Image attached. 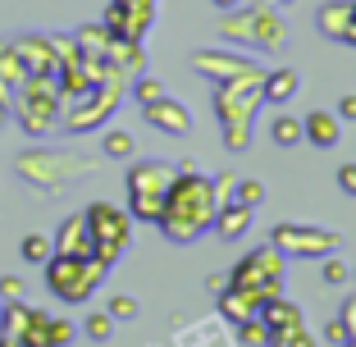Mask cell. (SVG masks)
<instances>
[{"mask_svg":"<svg viewBox=\"0 0 356 347\" xmlns=\"http://www.w3.org/2000/svg\"><path fill=\"white\" fill-rule=\"evenodd\" d=\"M215 211H220L215 179H206L197 165H178L174 183H169V192H165V206H160V215H156V229L165 233L169 242L188 247V242H197L201 233L215 224Z\"/></svg>","mask_w":356,"mask_h":347,"instance_id":"6da1fadb","label":"cell"},{"mask_svg":"<svg viewBox=\"0 0 356 347\" xmlns=\"http://www.w3.org/2000/svg\"><path fill=\"white\" fill-rule=\"evenodd\" d=\"M261 83L265 78H238V83H220V92H215V115H220V128H224V147L238 151V156L252 147L256 110L265 106Z\"/></svg>","mask_w":356,"mask_h":347,"instance_id":"7a4b0ae2","label":"cell"},{"mask_svg":"<svg viewBox=\"0 0 356 347\" xmlns=\"http://www.w3.org/2000/svg\"><path fill=\"white\" fill-rule=\"evenodd\" d=\"M220 32H224V42H233V46H261V51H283V42H288V23L274 14V0L224 14Z\"/></svg>","mask_w":356,"mask_h":347,"instance_id":"3957f363","label":"cell"},{"mask_svg":"<svg viewBox=\"0 0 356 347\" xmlns=\"http://www.w3.org/2000/svg\"><path fill=\"white\" fill-rule=\"evenodd\" d=\"M105 270H110V265L96 261V256H60V252H51V261H46V284H51V293L60 297V302L78 306L101 288Z\"/></svg>","mask_w":356,"mask_h":347,"instance_id":"277c9868","label":"cell"},{"mask_svg":"<svg viewBox=\"0 0 356 347\" xmlns=\"http://www.w3.org/2000/svg\"><path fill=\"white\" fill-rule=\"evenodd\" d=\"M283 261L288 256L274 247V242H265V247H252V252L242 256L238 265L229 270V284L233 288H247V293L261 297V306L270 302V297L283 293Z\"/></svg>","mask_w":356,"mask_h":347,"instance_id":"5b68a950","label":"cell"},{"mask_svg":"<svg viewBox=\"0 0 356 347\" xmlns=\"http://www.w3.org/2000/svg\"><path fill=\"white\" fill-rule=\"evenodd\" d=\"M174 174H178V169L165 165V160H142V165L128 169V215H133V220L156 224V215H160V206H165V192H169V183H174Z\"/></svg>","mask_w":356,"mask_h":347,"instance_id":"8992f818","label":"cell"},{"mask_svg":"<svg viewBox=\"0 0 356 347\" xmlns=\"http://www.w3.org/2000/svg\"><path fill=\"white\" fill-rule=\"evenodd\" d=\"M87 220V233H92V247H96V261L115 265L119 256L128 252V242H133V215L110 206V201H92L83 211Z\"/></svg>","mask_w":356,"mask_h":347,"instance_id":"52a82bcc","label":"cell"},{"mask_svg":"<svg viewBox=\"0 0 356 347\" xmlns=\"http://www.w3.org/2000/svg\"><path fill=\"white\" fill-rule=\"evenodd\" d=\"M270 242L283 256H297V261H325V256H334L338 247H343V233L288 220V224H274L270 229Z\"/></svg>","mask_w":356,"mask_h":347,"instance_id":"ba28073f","label":"cell"},{"mask_svg":"<svg viewBox=\"0 0 356 347\" xmlns=\"http://www.w3.org/2000/svg\"><path fill=\"white\" fill-rule=\"evenodd\" d=\"M14 96H19V124L28 128L32 137L51 133L55 119H60V101H64L60 83H55V78H28Z\"/></svg>","mask_w":356,"mask_h":347,"instance_id":"9c48e42d","label":"cell"},{"mask_svg":"<svg viewBox=\"0 0 356 347\" xmlns=\"http://www.w3.org/2000/svg\"><path fill=\"white\" fill-rule=\"evenodd\" d=\"M119 87H124V78H105V83H96L92 92H83V96H74V110H69V133H83V128H96V124H105V119L115 115V106H119Z\"/></svg>","mask_w":356,"mask_h":347,"instance_id":"30bf717a","label":"cell"},{"mask_svg":"<svg viewBox=\"0 0 356 347\" xmlns=\"http://www.w3.org/2000/svg\"><path fill=\"white\" fill-rule=\"evenodd\" d=\"M151 19H156V0H110L105 32H110V37H124V42H142Z\"/></svg>","mask_w":356,"mask_h":347,"instance_id":"8fae6325","label":"cell"},{"mask_svg":"<svg viewBox=\"0 0 356 347\" xmlns=\"http://www.w3.org/2000/svg\"><path fill=\"white\" fill-rule=\"evenodd\" d=\"M192 69L210 83H238V78H265V69L247 55H229V51H197L192 55Z\"/></svg>","mask_w":356,"mask_h":347,"instance_id":"7c38bea8","label":"cell"},{"mask_svg":"<svg viewBox=\"0 0 356 347\" xmlns=\"http://www.w3.org/2000/svg\"><path fill=\"white\" fill-rule=\"evenodd\" d=\"M142 115H147V124L151 128H160V133H169V137H188L192 133V115H188V106H178L174 96H160V101H151V106H142Z\"/></svg>","mask_w":356,"mask_h":347,"instance_id":"4fadbf2b","label":"cell"},{"mask_svg":"<svg viewBox=\"0 0 356 347\" xmlns=\"http://www.w3.org/2000/svg\"><path fill=\"white\" fill-rule=\"evenodd\" d=\"M252 220H256V206H242V201L233 197V201H224L220 211H215V224H210V229H215L220 242H238L242 233L252 229Z\"/></svg>","mask_w":356,"mask_h":347,"instance_id":"5bb4252c","label":"cell"},{"mask_svg":"<svg viewBox=\"0 0 356 347\" xmlns=\"http://www.w3.org/2000/svg\"><path fill=\"white\" fill-rule=\"evenodd\" d=\"M338 137H343V119L329 110H311L302 119V142H311V147H338Z\"/></svg>","mask_w":356,"mask_h":347,"instance_id":"9a60e30c","label":"cell"},{"mask_svg":"<svg viewBox=\"0 0 356 347\" xmlns=\"http://www.w3.org/2000/svg\"><path fill=\"white\" fill-rule=\"evenodd\" d=\"M55 252H60V256H96V247H92V233H87V220H83V215H69V220L60 224Z\"/></svg>","mask_w":356,"mask_h":347,"instance_id":"2e32d148","label":"cell"},{"mask_svg":"<svg viewBox=\"0 0 356 347\" xmlns=\"http://www.w3.org/2000/svg\"><path fill=\"white\" fill-rule=\"evenodd\" d=\"M320 32L334 37V42H347V32H352V0H325L320 14H315Z\"/></svg>","mask_w":356,"mask_h":347,"instance_id":"e0dca14e","label":"cell"},{"mask_svg":"<svg viewBox=\"0 0 356 347\" xmlns=\"http://www.w3.org/2000/svg\"><path fill=\"white\" fill-rule=\"evenodd\" d=\"M220 316L229 320V325H238V320H252V316H261V297L256 293H247V288H224L220 293Z\"/></svg>","mask_w":356,"mask_h":347,"instance_id":"ac0fdd59","label":"cell"},{"mask_svg":"<svg viewBox=\"0 0 356 347\" xmlns=\"http://www.w3.org/2000/svg\"><path fill=\"white\" fill-rule=\"evenodd\" d=\"M28 69H23V60H19V51H14V46H5V51H0V101H10L14 92H19L23 83H28Z\"/></svg>","mask_w":356,"mask_h":347,"instance_id":"d6986e66","label":"cell"},{"mask_svg":"<svg viewBox=\"0 0 356 347\" xmlns=\"http://www.w3.org/2000/svg\"><path fill=\"white\" fill-rule=\"evenodd\" d=\"M297 87H302L297 69H274V74H265L261 92H265V101H270V106H283V101H293V96H297Z\"/></svg>","mask_w":356,"mask_h":347,"instance_id":"ffe728a7","label":"cell"},{"mask_svg":"<svg viewBox=\"0 0 356 347\" xmlns=\"http://www.w3.org/2000/svg\"><path fill=\"white\" fill-rule=\"evenodd\" d=\"M238 347H265L270 343V325H265L261 316H252V320H238Z\"/></svg>","mask_w":356,"mask_h":347,"instance_id":"44dd1931","label":"cell"},{"mask_svg":"<svg viewBox=\"0 0 356 347\" xmlns=\"http://www.w3.org/2000/svg\"><path fill=\"white\" fill-rule=\"evenodd\" d=\"M270 137H274V147H297V142H302V119L279 115V119L270 124Z\"/></svg>","mask_w":356,"mask_h":347,"instance_id":"7402d4cb","label":"cell"},{"mask_svg":"<svg viewBox=\"0 0 356 347\" xmlns=\"http://www.w3.org/2000/svg\"><path fill=\"white\" fill-rule=\"evenodd\" d=\"M51 252H55V242L42 238V233H28V238H23V261L46 265V261H51Z\"/></svg>","mask_w":356,"mask_h":347,"instance_id":"603a6c76","label":"cell"},{"mask_svg":"<svg viewBox=\"0 0 356 347\" xmlns=\"http://www.w3.org/2000/svg\"><path fill=\"white\" fill-rule=\"evenodd\" d=\"M270 347H315V334L306 325H293V329H283V334H274Z\"/></svg>","mask_w":356,"mask_h":347,"instance_id":"cb8c5ba5","label":"cell"},{"mask_svg":"<svg viewBox=\"0 0 356 347\" xmlns=\"http://www.w3.org/2000/svg\"><path fill=\"white\" fill-rule=\"evenodd\" d=\"M105 156L110 160H128L133 156V137L128 133H105Z\"/></svg>","mask_w":356,"mask_h":347,"instance_id":"d4e9b609","label":"cell"},{"mask_svg":"<svg viewBox=\"0 0 356 347\" xmlns=\"http://www.w3.org/2000/svg\"><path fill=\"white\" fill-rule=\"evenodd\" d=\"M110 334H115V316H110V311H101V316L87 320V338H92V343H105Z\"/></svg>","mask_w":356,"mask_h":347,"instance_id":"484cf974","label":"cell"},{"mask_svg":"<svg viewBox=\"0 0 356 347\" xmlns=\"http://www.w3.org/2000/svg\"><path fill=\"white\" fill-rule=\"evenodd\" d=\"M233 197H238L242 206H261V201H265V188L256 179H238V192H233Z\"/></svg>","mask_w":356,"mask_h":347,"instance_id":"4316f807","label":"cell"},{"mask_svg":"<svg viewBox=\"0 0 356 347\" xmlns=\"http://www.w3.org/2000/svg\"><path fill=\"white\" fill-rule=\"evenodd\" d=\"M133 96L142 101V106H151V101H160V96H165V83H156V78H137Z\"/></svg>","mask_w":356,"mask_h":347,"instance_id":"83f0119b","label":"cell"},{"mask_svg":"<svg viewBox=\"0 0 356 347\" xmlns=\"http://www.w3.org/2000/svg\"><path fill=\"white\" fill-rule=\"evenodd\" d=\"M320 279H325V284H347V265L338 261V252L325 256V270H320Z\"/></svg>","mask_w":356,"mask_h":347,"instance_id":"f1b7e54d","label":"cell"},{"mask_svg":"<svg viewBox=\"0 0 356 347\" xmlns=\"http://www.w3.org/2000/svg\"><path fill=\"white\" fill-rule=\"evenodd\" d=\"M110 316H115V320H133L137 302H133V297H110Z\"/></svg>","mask_w":356,"mask_h":347,"instance_id":"f546056e","label":"cell"},{"mask_svg":"<svg viewBox=\"0 0 356 347\" xmlns=\"http://www.w3.org/2000/svg\"><path fill=\"white\" fill-rule=\"evenodd\" d=\"M233 192H238V174H224V179H215V201H233Z\"/></svg>","mask_w":356,"mask_h":347,"instance_id":"4dcf8cb0","label":"cell"},{"mask_svg":"<svg viewBox=\"0 0 356 347\" xmlns=\"http://www.w3.org/2000/svg\"><path fill=\"white\" fill-rule=\"evenodd\" d=\"M325 338H329V343H334V347H343V343H347V338H352V334H347V325H343V316H334V320H329V329H325Z\"/></svg>","mask_w":356,"mask_h":347,"instance_id":"1f68e13d","label":"cell"},{"mask_svg":"<svg viewBox=\"0 0 356 347\" xmlns=\"http://www.w3.org/2000/svg\"><path fill=\"white\" fill-rule=\"evenodd\" d=\"M338 188H343L347 197H356V160H352V165H343V169H338Z\"/></svg>","mask_w":356,"mask_h":347,"instance_id":"d6a6232c","label":"cell"},{"mask_svg":"<svg viewBox=\"0 0 356 347\" xmlns=\"http://www.w3.org/2000/svg\"><path fill=\"white\" fill-rule=\"evenodd\" d=\"M338 316H343V325H347V334L356 338V297H347L343 302V311H338Z\"/></svg>","mask_w":356,"mask_h":347,"instance_id":"836d02e7","label":"cell"},{"mask_svg":"<svg viewBox=\"0 0 356 347\" xmlns=\"http://www.w3.org/2000/svg\"><path fill=\"white\" fill-rule=\"evenodd\" d=\"M0 293L10 297V302H19V297H23V284H19V279H0Z\"/></svg>","mask_w":356,"mask_h":347,"instance_id":"e575fe53","label":"cell"},{"mask_svg":"<svg viewBox=\"0 0 356 347\" xmlns=\"http://www.w3.org/2000/svg\"><path fill=\"white\" fill-rule=\"evenodd\" d=\"M338 119H356V96H343V101H338Z\"/></svg>","mask_w":356,"mask_h":347,"instance_id":"d590c367","label":"cell"},{"mask_svg":"<svg viewBox=\"0 0 356 347\" xmlns=\"http://www.w3.org/2000/svg\"><path fill=\"white\" fill-rule=\"evenodd\" d=\"M206 288H210V293H215V297H220L224 288H229V274H210V279H206Z\"/></svg>","mask_w":356,"mask_h":347,"instance_id":"8d00e7d4","label":"cell"},{"mask_svg":"<svg viewBox=\"0 0 356 347\" xmlns=\"http://www.w3.org/2000/svg\"><path fill=\"white\" fill-rule=\"evenodd\" d=\"M215 10H224V14H233V10H242V0H215Z\"/></svg>","mask_w":356,"mask_h":347,"instance_id":"74e56055","label":"cell"},{"mask_svg":"<svg viewBox=\"0 0 356 347\" xmlns=\"http://www.w3.org/2000/svg\"><path fill=\"white\" fill-rule=\"evenodd\" d=\"M347 46H356V0H352V32H347Z\"/></svg>","mask_w":356,"mask_h":347,"instance_id":"f35d334b","label":"cell"},{"mask_svg":"<svg viewBox=\"0 0 356 347\" xmlns=\"http://www.w3.org/2000/svg\"><path fill=\"white\" fill-rule=\"evenodd\" d=\"M0 347H19V338H10V334H0Z\"/></svg>","mask_w":356,"mask_h":347,"instance_id":"ab89813d","label":"cell"},{"mask_svg":"<svg viewBox=\"0 0 356 347\" xmlns=\"http://www.w3.org/2000/svg\"><path fill=\"white\" fill-rule=\"evenodd\" d=\"M0 124H5V101H0Z\"/></svg>","mask_w":356,"mask_h":347,"instance_id":"60d3db41","label":"cell"},{"mask_svg":"<svg viewBox=\"0 0 356 347\" xmlns=\"http://www.w3.org/2000/svg\"><path fill=\"white\" fill-rule=\"evenodd\" d=\"M343 347H356V338H347V343H343Z\"/></svg>","mask_w":356,"mask_h":347,"instance_id":"b9f144b4","label":"cell"},{"mask_svg":"<svg viewBox=\"0 0 356 347\" xmlns=\"http://www.w3.org/2000/svg\"><path fill=\"white\" fill-rule=\"evenodd\" d=\"M279 5H293V0H279Z\"/></svg>","mask_w":356,"mask_h":347,"instance_id":"7bdbcfd3","label":"cell"},{"mask_svg":"<svg viewBox=\"0 0 356 347\" xmlns=\"http://www.w3.org/2000/svg\"><path fill=\"white\" fill-rule=\"evenodd\" d=\"M265 347H270V343H265Z\"/></svg>","mask_w":356,"mask_h":347,"instance_id":"ee69618b","label":"cell"}]
</instances>
